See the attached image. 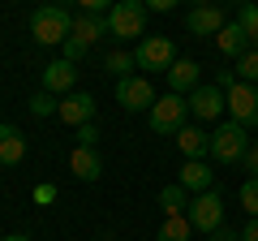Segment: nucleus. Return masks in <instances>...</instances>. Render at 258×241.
I'll return each instance as SVG.
<instances>
[{
  "label": "nucleus",
  "instance_id": "f257e3e1",
  "mask_svg": "<svg viewBox=\"0 0 258 241\" xmlns=\"http://www.w3.org/2000/svg\"><path fill=\"white\" fill-rule=\"evenodd\" d=\"M30 35H35V43H43V47L64 43V39L74 35V13L64 9V5H43V9L30 13Z\"/></svg>",
  "mask_w": 258,
  "mask_h": 241
},
{
  "label": "nucleus",
  "instance_id": "f03ea898",
  "mask_svg": "<svg viewBox=\"0 0 258 241\" xmlns=\"http://www.w3.org/2000/svg\"><path fill=\"white\" fill-rule=\"evenodd\" d=\"M147 5L142 0H116L108 9V35L129 43V39H147Z\"/></svg>",
  "mask_w": 258,
  "mask_h": 241
},
{
  "label": "nucleus",
  "instance_id": "7ed1b4c3",
  "mask_svg": "<svg viewBox=\"0 0 258 241\" xmlns=\"http://www.w3.org/2000/svg\"><path fill=\"white\" fill-rule=\"evenodd\" d=\"M245 151H249V130H245V125H237V120L215 125V134H211V155H215V164H241Z\"/></svg>",
  "mask_w": 258,
  "mask_h": 241
},
{
  "label": "nucleus",
  "instance_id": "20e7f679",
  "mask_svg": "<svg viewBox=\"0 0 258 241\" xmlns=\"http://www.w3.org/2000/svg\"><path fill=\"white\" fill-rule=\"evenodd\" d=\"M185 116H189V99H185V95H164V99H155V108L147 112L151 134H172V138L185 130Z\"/></svg>",
  "mask_w": 258,
  "mask_h": 241
},
{
  "label": "nucleus",
  "instance_id": "39448f33",
  "mask_svg": "<svg viewBox=\"0 0 258 241\" xmlns=\"http://www.w3.org/2000/svg\"><path fill=\"white\" fill-rule=\"evenodd\" d=\"M134 65L147 69V78H151V74H168V69L176 65V47H172V39H164V35L142 39V43L134 47Z\"/></svg>",
  "mask_w": 258,
  "mask_h": 241
},
{
  "label": "nucleus",
  "instance_id": "423d86ee",
  "mask_svg": "<svg viewBox=\"0 0 258 241\" xmlns=\"http://www.w3.org/2000/svg\"><path fill=\"white\" fill-rule=\"evenodd\" d=\"M185 220L194 224L198 232H220L224 228V198H220V190H207V194H198L189 203V211H185Z\"/></svg>",
  "mask_w": 258,
  "mask_h": 241
},
{
  "label": "nucleus",
  "instance_id": "0eeeda50",
  "mask_svg": "<svg viewBox=\"0 0 258 241\" xmlns=\"http://www.w3.org/2000/svg\"><path fill=\"white\" fill-rule=\"evenodd\" d=\"M155 86H151V78L147 74H134V78H120L116 82V103L125 112H151L155 108Z\"/></svg>",
  "mask_w": 258,
  "mask_h": 241
},
{
  "label": "nucleus",
  "instance_id": "6e6552de",
  "mask_svg": "<svg viewBox=\"0 0 258 241\" xmlns=\"http://www.w3.org/2000/svg\"><path fill=\"white\" fill-rule=\"evenodd\" d=\"M224 99H228V112H232V120L237 125H258V86H249V82H237L232 91H224Z\"/></svg>",
  "mask_w": 258,
  "mask_h": 241
},
{
  "label": "nucleus",
  "instance_id": "1a4fd4ad",
  "mask_svg": "<svg viewBox=\"0 0 258 241\" xmlns=\"http://www.w3.org/2000/svg\"><path fill=\"white\" fill-rule=\"evenodd\" d=\"M185 26H189V35H198V39H215L224 26H228V18H224L220 5H194V9L185 13Z\"/></svg>",
  "mask_w": 258,
  "mask_h": 241
},
{
  "label": "nucleus",
  "instance_id": "9d476101",
  "mask_svg": "<svg viewBox=\"0 0 258 241\" xmlns=\"http://www.w3.org/2000/svg\"><path fill=\"white\" fill-rule=\"evenodd\" d=\"M224 108H228V99H224V91H220L215 82H203L198 91L189 95V112H194L198 120H215Z\"/></svg>",
  "mask_w": 258,
  "mask_h": 241
},
{
  "label": "nucleus",
  "instance_id": "9b49d317",
  "mask_svg": "<svg viewBox=\"0 0 258 241\" xmlns=\"http://www.w3.org/2000/svg\"><path fill=\"white\" fill-rule=\"evenodd\" d=\"M56 116H60L64 125H78V130H82V125H91V120H95V95H86V91L64 95V99H60V112H56Z\"/></svg>",
  "mask_w": 258,
  "mask_h": 241
},
{
  "label": "nucleus",
  "instance_id": "f8f14e48",
  "mask_svg": "<svg viewBox=\"0 0 258 241\" xmlns=\"http://www.w3.org/2000/svg\"><path fill=\"white\" fill-rule=\"evenodd\" d=\"M74 86H78V65L52 61V65L43 69V91L47 95H74Z\"/></svg>",
  "mask_w": 258,
  "mask_h": 241
},
{
  "label": "nucleus",
  "instance_id": "ddd939ff",
  "mask_svg": "<svg viewBox=\"0 0 258 241\" xmlns=\"http://www.w3.org/2000/svg\"><path fill=\"white\" fill-rule=\"evenodd\" d=\"M164 78H168V86H172V95H194L198 86H203V74H198V65H194L189 56H181Z\"/></svg>",
  "mask_w": 258,
  "mask_h": 241
},
{
  "label": "nucleus",
  "instance_id": "4468645a",
  "mask_svg": "<svg viewBox=\"0 0 258 241\" xmlns=\"http://www.w3.org/2000/svg\"><path fill=\"white\" fill-rule=\"evenodd\" d=\"M103 35H108V13H78L74 18V35L69 39H78L82 47H95Z\"/></svg>",
  "mask_w": 258,
  "mask_h": 241
},
{
  "label": "nucleus",
  "instance_id": "2eb2a0df",
  "mask_svg": "<svg viewBox=\"0 0 258 241\" xmlns=\"http://www.w3.org/2000/svg\"><path fill=\"white\" fill-rule=\"evenodd\" d=\"M211 181H215V172H211L207 159H185V164H181V190H185V194H207Z\"/></svg>",
  "mask_w": 258,
  "mask_h": 241
},
{
  "label": "nucleus",
  "instance_id": "dca6fc26",
  "mask_svg": "<svg viewBox=\"0 0 258 241\" xmlns=\"http://www.w3.org/2000/svg\"><path fill=\"white\" fill-rule=\"evenodd\" d=\"M69 168H74L78 181H99V176H103V159H99V151H95V147H74Z\"/></svg>",
  "mask_w": 258,
  "mask_h": 241
},
{
  "label": "nucleus",
  "instance_id": "f3484780",
  "mask_svg": "<svg viewBox=\"0 0 258 241\" xmlns=\"http://www.w3.org/2000/svg\"><path fill=\"white\" fill-rule=\"evenodd\" d=\"M176 147H181L185 159H207L211 155V134L198 130V125H185V130L176 134Z\"/></svg>",
  "mask_w": 258,
  "mask_h": 241
},
{
  "label": "nucleus",
  "instance_id": "a211bd4d",
  "mask_svg": "<svg viewBox=\"0 0 258 241\" xmlns=\"http://www.w3.org/2000/svg\"><path fill=\"white\" fill-rule=\"evenodd\" d=\"M22 155H26V134L18 125H0V164L13 168V164H22Z\"/></svg>",
  "mask_w": 258,
  "mask_h": 241
},
{
  "label": "nucleus",
  "instance_id": "6ab92c4d",
  "mask_svg": "<svg viewBox=\"0 0 258 241\" xmlns=\"http://www.w3.org/2000/svg\"><path fill=\"white\" fill-rule=\"evenodd\" d=\"M159 211H164V220H172V215H185V211H189V194L181 190V181H172V186L159 190Z\"/></svg>",
  "mask_w": 258,
  "mask_h": 241
},
{
  "label": "nucleus",
  "instance_id": "aec40b11",
  "mask_svg": "<svg viewBox=\"0 0 258 241\" xmlns=\"http://www.w3.org/2000/svg\"><path fill=\"white\" fill-rule=\"evenodd\" d=\"M215 47H220L224 56H232V61H241V56L249 52V43H245V35H241V26L237 22H228V26L215 35Z\"/></svg>",
  "mask_w": 258,
  "mask_h": 241
},
{
  "label": "nucleus",
  "instance_id": "412c9836",
  "mask_svg": "<svg viewBox=\"0 0 258 241\" xmlns=\"http://www.w3.org/2000/svg\"><path fill=\"white\" fill-rule=\"evenodd\" d=\"M189 232H194V224L185 220V215H172V220H164V224H159L155 241H189Z\"/></svg>",
  "mask_w": 258,
  "mask_h": 241
},
{
  "label": "nucleus",
  "instance_id": "4be33fe9",
  "mask_svg": "<svg viewBox=\"0 0 258 241\" xmlns=\"http://www.w3.org/2000/svg\"><path fill=\"white\" fill-rule=\"evenodd\" d=\"M237 26H241V35H245V43H254L258 47V5H241L237 9Z\"/></svg>",
  "mask_w": 258,
  "mask_h": 241
},
{
  "label": "nucleus",
  "instance_id": "5701e85b",
  "mask_svg": "<svg viewBox=\"0 0 258 241\" xmlns=\"http://www.w3.org/2000/svg\"><path fill=\"white\" fill-rule=\"evenodd\" d=\"M26 108H30V116L43 120V116H56V112H60V99H56V95H47V91H39V95H30Z\"/></svg>",
  "mask_w": 258,
  "mask_h": 241
},
{
  "label": "nucleus",
  "instance_id": "b1692460",
  "mask_svg": "<svg viewBox=\"0 0 258 241\" xmlns=\"http://www.w3.org/2000/svg\"><path fill=\"white\" fill-rule=\"evenodd\" d=\"M232 74H237V82H249V86L258 82V47H249V52L241 56V61H237V69H232Z\"/></svg>",
  "mask_w": 258,
  "mask_h": 241
},
{
  "label": "nucleus",
  "instance_id": "393cba45",
  "mask_svg": "<svg viewBox=\"0 0 258 241\" xmlns=\"http://www.w3.org/2000/svg\"><path fill=\"white\" fill-rule=\"evenodd\" d=\"M129 69H138V65H134V52H112L108 56V74L116 78V82H120V78H134Z\"/></svg>",
  "mask_w": 258,
  "mask_h": 241
},
{
  "label": "nucleus",
  "instance_id": "a878e982",
  "mask_svg": "<svg viewBox=\"0 0 258 241\" xmlns=\"http://www.w3.org/2000/svg\"><path fill=\"white\" fill-rule=\"evenodd\" d=\"M241 207H245L249 220H258V181H254V176L241 181Z\"/></svg>",
  "mask_w": 258,
  "mask_h": 241
},
{
  "label": "nucleus",
  "instance_id": "bb28decb",
  "mask_svg": "<svg viewBox=\"0 0 258 241\" xmlns=\"http://www.w3.org/2000/svg\"><path fill=\"white\" fill-rule=\"evenodd\" d=\"M60 61H69V65H78V61H82V56L86 52H91V47H82V43H78V39H64V43H60Z\"/></svg>",
  "mask_w": 258,
  "mask_h": 241
},
{
  "label": "nucleus",
  "instance_id": "cd10ccee",
  "mask_svg": "<svg viewBox=\"0 0 258 241\" xmlns=\"http://www.w3.org/2000/svg\"><path fill=\"white\" fill-rule=\"evenodd\" d=\"M78 147H99V130L95 125H82L78 130Z\"/></svg>",
  "mask_w": 258,
  "mask_h": 241
},
{
  "label": "nucleus",
  "instance_id": "c85d7f7f",
  "mask_svg": "<svg viewBox=\"0 0 258 241\" xmlns=\"http://www.w3.org/2000/svg\"><path fill=\"white\" fill-rule=\"evenodd\" d=\"M241 164H245V172H249V176L258 181V142H254V147L245 151V159H241Z\"/></svg>",
  "mask_w": 258,
  "mask_h": 241
},
{
  "label": "nucleus",
  "instance_id": "c756f323",
  "mask_svg": "<svg viewBox=\"0 0 258 241\" xmlns=\"http://www.w3.org/2000/svg\"><path fill=\"white\" fill-rule=\"evenodd\" d=\"M241 241H258V220H245V228H241Z\"/></svg>",
  "mask_w": 258,
  "mask_h": 241
},
{
  "label": "nucleus",
  "instance_id": "7c9ffc66",
  "mask_svg": "<svg viewBox=\"0 0 258 241\" xmlns=\"http://www.w3.org/2000/svg\"><path fill=\"white\" fill-rule=\"evenodd\" d=\"M147 9H151V13H172V9H176V5H172V0H151Z\"/></svg>",
  "mask_w": 258,
  "mask_h": 241
},
{
  "label": "nucleus",
  "instance_id": "2f4dec72",
  "mask_svg": "<svg viewBox=\"0 0 258 241\" xmlns=\"http://www.w3.org/2000/svg\"><path fill=\"white\" fill-rule=\"evenodd\" d=\"M211 241H241V232H232V228H220V232H211Z\"/></svg>",
  "mask_w": 258,
  "mask_h": 241
},
{
  "label": "nucleus",
  "instance_id": "473e14b6",
  "mask_svg": "<svg viewBox=\"0 0 258 241\" xmlns=\"http://www.w3.org/2000/svg\"><path fill=\"white\" fill-rule=\"evenodd\" d=\"M0 241H30L26 232H9V237H0Z\"/></svg>",
  "mask_w": 258,
  "mask_h": 241
},
{
  "label": "nucleus",
  "instance_id": "72a5a7b5",
  "mask_svg": "<svg viewBox=\"0 0 258 241\" xmlns=\"http://www.w3.org/2000/svg\"><path fill=\"white\" fill-rule=\"evenodd\" d=\"M99 241H116V237H112V232H103V237H99Z\"/></svg>",
  "mask_w": 258,
  "mask_h": 241
}]
</instances>
